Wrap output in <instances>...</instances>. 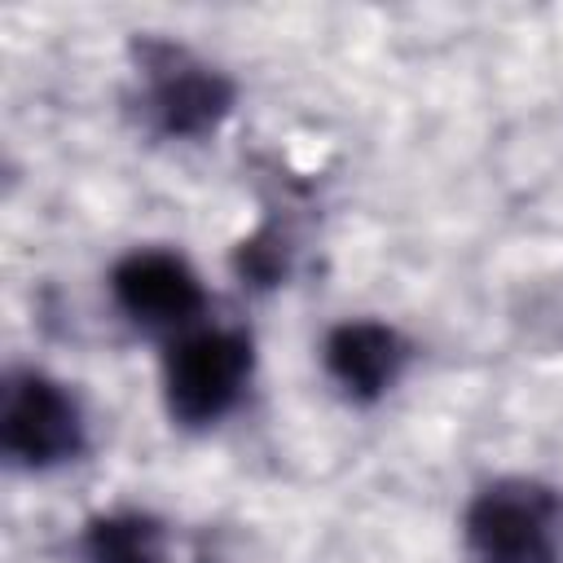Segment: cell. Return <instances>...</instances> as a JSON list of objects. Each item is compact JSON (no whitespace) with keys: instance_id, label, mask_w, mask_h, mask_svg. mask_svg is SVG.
<instances>
[{"instance_id":"3957f363","label":"cell","mask_w":563,"mask_h":563,"mask_svg":"<svg viewBox=\"0 0 563 563\" xmlns=\"http://www.w3.org/2000/svg\"><path fill=\"white\" fill-rule=\"evenodd\" d=\"M0 444L22 466H57L84 449V418L70 391L35 369L4 383L0 405Z\"/></svg>"},{"instance_id":"6da1fadb","label":"cell","mask_w":563,"mask_h":563,"mask_svg":"<svg viewBox=\"0 0 563 563\" xmlns=\"http://www.w3.org/2000/svg\"><path fill=\"white\" fill-rule=\"evenodd\" d=\"M466 541L479 563H559L563 501L532 479H501L466 510Z\"/></svg>"},{"instance_id":"52a82bcc","label":"cell","mask_w":563,"mask_h":563,"mask_svg":"<svg viewBox=\"0 0 563 563\" xmlns=\"http://www.w3.org/2000/svg\"><path fill=\"white\" fill-rule=\"evenodd\" d=\"M84 559L88 563H172L163 528L136 510L92 519L84 532Z\"/></svg>"},{"instance_id":"5b68a950","label":"cell","mask_w":563,"mask_h":563,"mask_svg":"<svg viewBox=\"0 0 563 563\" xmlns=\"http://www.w3.org/2000/svg\"><path fill=\"white\" fill-rule=\"evenodd\" d=\"M114 299L141 325H185L202 308V286L180 255L132 251L114 268Z\"/></svg>"},{"instance_id":"8992f818","label":"cell","mask_w":563,"mask_h":563,"mask_svg":"<svg viewBox=\"0 0 563 563\" xmlns=\"http://www.w3.org/2000/svg\"><path fill=\"white\" fill-rule=\"evenodd\" d=\"M400 365H405V343L383 321H343L325 339V369L356 400L383 396L396 383Z\"/></svg>"},{"instance_id":"7a4b0ae2","label":"cell","mask_w":563,"mask_h":563,"mask_svg":"<svg viewBox=\"0 0 563 563\" xmlns=\"http://www.w3.org/2000/svg\"><path fill=\"white\" fill-rule=\"evenodd\" d=\"M251 374V343L238 330H202L167 356V409L172 418L202 427L229 413Z\"/></svg>"},{"instance_id":"277c9868","label":"cell","mask_w":563,"mask_h":563,"mask_svg":"<svg viewBox=\"0 0 563 563\" xmlns=\"http://www.w3.org/2000/svg\"><path fill=\"white\" fill-rule=\"evenodd\" d=\"M145 70H150V110L154 123L172 136H202L211 132L229 106H233V84L194 62L189 53L172 44H145Z\"/></svg>"}]
</instances>
